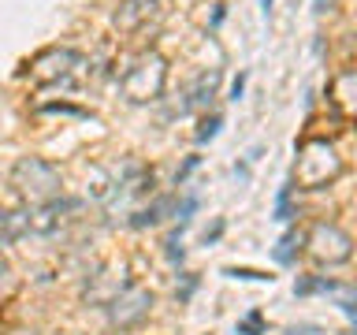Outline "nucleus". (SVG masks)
<instances>
[{"instance_id":"39448f33","label":"nucleus","mask_w":357,"mask_h":335,"mask_svg":"<svg viewBox=\"0 0 357 335\" xmlns=\"http://www.w3.org/2000/svg\"><path fill=\"white\" fill-rule=\"evenodd\" d=\"M153 309V295L142 287H127L119 290V298L108 302V320L116 324V328H134V324H142L145 317H149Z\"/></svg>"},{"instance_id":"a211bd4d","label":"nucleus","mask_w":357,"mask_h":335,"mask_svg":"<svg viewBox=\"0 0 357 335\" xmlns=\"http://www.w3.org/2000/svg\"><path fill=\"white\" fill-rule=\"evenodd\" d=\"M4 242H8V239H4V234H0V246H4Z\"/></svg>"},{"instance_id":"20e7f679","label":"nucleus","mask_w":357,"mask_h":335,"mask_svg":"<svg viewBox=\"0 0 357 335\" xmlns=\"http://www.w3.org/2000/svg\"><path fill=\"white\" fill-rule=\"evenodd\" d=\"M305 246L320 265H346L354 257V239L339 223H312V231L305 234Z\"/></svg>"},{"instance_id":"6e6552de","label":"nucleus","mask_w":357,"mask_h":335,"mask_svg":"<svg viewBox=\"0 0 357 335\" xmlns=\"http://www.w3.org/2000/svg\"><path fill=\"white\" fill-rule=\"evenodd\" d=\"M216 86H220V71H208V75H201L194 89H190V100H186V108H205L212 97H216Z\"/></svg>"},{"instance_id":"423d86ee","label":"nucleus","mask_w":357,"mask_h":335,"mask_svg":"<svg viewBox=\"0 0 357 335\" xmlns=\"http://www.w3.org/2000/svg\"><path fill=\"white\" fill-rule=\"evenodd\" d=\"M156 8H160V0H119V8L112 11V27L119 34H134L156 15Z\"/></svg>"},{"instance_id":"f03ea898","label":"nucleus","mask_w":357,"mask_h":335,"mask_svg":"<svg viewBox=\"0 0 357 335\" xmlns=\"http://www.w3.org/2000/svg\"><path fill=\"white\" fill-rule=\"evenodd\" d=\"M164 82H167V64H164L160 52L134 56L130 67L119 78L123 94H127L130 100H156V97L164 94Z\"/></svg>"},{"instance_id":"f3484780","label":"nucleus","mask_w":357,"mask_h":335,"mask_svg":"<svg viewBox=\"0 0 357 335\" xmlns=\"http://www.w3.org/2000/svg\"><path fill=\"white\" fill-rule=\"evenodd\" d=\"M312 4H317V11H335V4H339V0H312Z\"/></svg>"},{"instance_id":"9b49d317","label":"nucleus","mask_w":357,"mask_h":335,"mask_svg":"<svg viewBox=\"0 0 357 335\" xmlns=\"http://www.w3.org/2000/svg\"><path fill=\"white\" fill-rule=\"evenodd\" d=\"M290 194H294V186H283V190H279V201H275V220H290V216H294V205H290Z\"/></svg>"},{"instance_id":"f8f14e48","label":"nucleus","mask_w":357,"mask_h":335,"mask_svg":"<svg viewBox=\"0 0 357 335\" xmlns=\"http://www.w3.org/2000/svg\"><path fill=\"white\" fill-rule=\"evenodd\" d=\"M216 131H220V116H208L205 123H201V131H197V142H208V138H216Z\"/></svg>"},{"instance_id":"2eb2a0df","label":"nucleus","mask_w":357,"mask_h":335,"mask_svg":"<svg viewBox=\"0 0 357 335\" xmlns=\"http://www.w3.org/2000/svg\"><path fill=\"white\" fill-rule=\"evenodd\" d=\"M328 287H331L328 279H301L294 290H298V295H312V290H328Z\"/></svg>"},{"instance_id":"9d476101","label":"nucleus","mask_w":357,"mask_h":335,"mask_svg":"<svg viewBox=\"0 0 357 335\" xmlns=\"http://www.w3.org/2000/svg\"><path fill=\"white\" fill-rule=\"evenodd\" d=\"M160 212H167V201H164V198H160V201H153L149 209H142L138 216H134V228H153V223H160V220H164Z\"/></svg>"},{"instance_id":"7ed1b4c3","label":"nucleus","mask_w":357,"mask_h":335,"mask_svg":"<svg viewBox=\"0 0 357 335\" xmlns=\"http://www.w3.org/2000/svg\"><path fill=\"white\" fill-rule=\"evenodd\" d=\"M11 183L15 190H22L30 201H52L60 194V172L41 161V156H22V161L11 168Z\"/></svg>"},{"instance_id":"1a4fd4ad","label":"nucleus","mask_w":357,"mask_h":335,"mask_svg":"<svg viewBox=\"0 0 357 335\" xmlns=\"http://www.w3.org/2000/svg\"><path fill=\"white\" fill-rule=\"evenodd\" d=\"M298 246H301V234L287 231L283 239H279V246H275V261H279V265H294V253H298Z\"/></svg>"},{"instance_id":"0eeeda50","label":"nucleus","mask_w":357,"mask_h":335,"mask_svg":"<svg viewBox=\"0 0 357 335\" xmlns=\"http://www.w3.org/2000/svg\"><path fill=\"white\" fill-rule=\"evenodd\" d=\"M328 97H331L342 112L357 116V67H354V71H342V75H335V78H331Z\"/></svg>"},{"instance_id":"ddd939ff","label":"nucleus","mask_w":357,"mask_h":335,"mask_svg":"<svg viewBox=\"0 0 357 335\" xmlns=\"http://www.w3.org/2000/svg\"><path fill=\"white\" fill-rule=\"evenodd\" d=\"M223 276H234V279H272V276L257 272V268H223Z\"/></svg>"},{"instance_id":"f257e3e1","label":"nucleus","mask_w":357,"mask_h":335,"mask_svg":"<svg viewBox=\"0 0 357 335\" xmlns=\"http://www.w3.org/2000/svg\"><path fill=\"white\" fill-rule=\"evenodd\" d=\"M294 175H298V183L309 186V190H320V186L335 183V179L342 175V161H339V153H335V145L324 142V138H309L298 149Z\"/></svg>"},{"instance_id":"dca6fc26","label":"nucleus","mask_w":357,"mask_h":335,"mask_svg":"<svg viewBox=\"0 0 357 335\" xmlns=\"http://www.w3.org/2000/svg\"><path fill=\"white\" fill-rule=\"evenodd\" d=\"M242 89H245V75L234 78V86H231V100H238V97H242Z\"/></svg>"},{"instance_id":"4468645a","label":"nucleus","mask_w":357,"mask_h":335,"mask_svg":"<svg viewBox=\"0 0 357 335\" xmlns=\"http://www.w3.org/2000/svg\"><path fill=\"white\" fill-rule=\"evenodd\" d=\"M238 335H261V313H250V317L238 324Z\"/></svg>"}]
</instances>
